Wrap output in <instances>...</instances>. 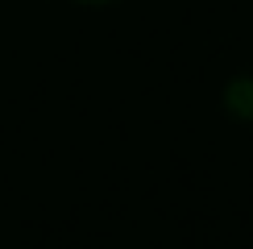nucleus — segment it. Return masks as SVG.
Wrapping results in <instances>:
<instances>
[]
</instances>
